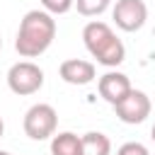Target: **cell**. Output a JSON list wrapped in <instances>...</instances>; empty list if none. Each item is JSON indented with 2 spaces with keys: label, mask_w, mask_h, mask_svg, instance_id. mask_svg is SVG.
I'll list each match as a JSON object with an SVG mask.
<instances>
[{
  "label": "cell",
  "mask_w": 155,
  "mask_h": 155,
  "mask_svg": "<svg viewBox=\"0 0 155 155\" xmlns=\"http://www.w3.org/2000/svg\"><path fill=\"white\" fill-rule=\"evenodd\" d=\"M56 39V19L46 10H29L17 29L15 51L22 58H36L41 56Z\"/></svg>",
  "instance_id": "obj_1"
},
{
  "label": "cell",
  "mask_w": 155,
  "mask_h": 155,
  "mask_svg": "<svg viewBox=\"0 0 155 155\" xmlns=\"http://www.w3.org/2000/svg\"><path fill=\"white\" fill-rule=\"evenodd\" d=\"M82 41H85V48L90 51V56L107 68H116L126 58L124 41L114 34V29L107 22H99V19L87 22L82 29Z\"/></svg>",
  "instance_id": "obj_2"
},
{
  "label": "cell",
  "mask_w": 155,
  "mask_h": 155,
  "mask_svg": "<svg viewBox=\"0 0 155 155\" xmlns=\"http://www.w3.org/2000/svg\"><path fill=\"white\" fill-rule=\"evenodd\" d=\"M24 133L31 138V140H46L56 133V126H58V114L51 104H34L27 109L24 114Z\"/></svg>",
  "instance_id": "obj_3"
},
{
  "label": "cell",
  "mask_w": 155,
  "mask_h": 155,
  "mask_svg": "<svg viewBox=\"0 0 155 155\" xmlns=\"http://www.w3.org/2000/svg\"><path fill=\"white\" fill-rule=\"evenodd\" d=\"M7 85L15 94L27 97L44 87V70L31 61H17L7 70Z\"/></svg>",
  "instance_id": "obj_4"
},
{
  "label": "cell",
  "mask_w": 155,
  "mask_h": 155,
  "mask_svg": "<svg viewBox=\"0 0 155 155\" xmlns=\"http://www.w3.org/2000/svg\"><path fill=\"white\" fill-rule=\"evenodd\" d=\"M150 97L140 90H131L119 104H114V114L124 121V124H143L150 116Z\"/></svg>",
  "instance_id": "obj_5"
},
{
  "label": "cell",
  "mask_w": 155,
  "mask_h": 155,
  "mask_svg": "<svg viewBox=\"0 0 155 155\" xmlns=\"http://www.w3.org/2000/svg\"><path fill=\"white\" fill-rule=\"evenodd\" d=\"M111 19L124 31H138L148 19V7L143 0H116Z\"/></svg>",
  "instance_id": "obj_6"
},
{
  "label": "cell",
  "mask_w": 155,
  "mask_h": 155,
  "mask_svg": "<svg viewBox=\"0 0 155 155\" xmlns=\"http://www.w3.org/2000/svg\"><path fill=\"white\" fill-rule=\"evenodd\" d=\"M97 90H99V97L114 107V104H119L133 87H131L128 75H124V73H119V70H109V73H104V75L99 78Z\"/></svg>",
  "instance_id": "obj_7"
},
{
  "label": "cell",
  "mask_w": 155,
  "mask_h": 155,
  "mask_svg": "<svg viewBox=\"0 0 155 155\" xmlns=\"http://www.w3.org/2000/svg\"><path fill=\"white\" fill-rule=\"evenodd\" d=\"M94 63L82 61V58H68L58 65V75L68 85H90L94 80Z\"/></svg>",
  "instance_id": "obj_8"
},
{
  "label": "cell",
  "mask_w": 155,
  "mask_h": 155,
  "mask_svg": "<svg viewBox=\"0 0 155 155\" xmlns=\"http://www.w3.org/2000/svg\"><path fill=\"white\" fill-rule=\"evenodd\" d=\"M80 155H111V140L109 136L99 131H90L80 136Z\"/></svg>",
  "instance_id": "obj_9"
},
{
  "label": "cell",
  "mask_w": 155,
  "mask_h": 155,
  "mask_svg": "<svg viewBox=\"0 0 155 155\" xmlns=\"http://www.w3.org/2000/svg\"><path fill=\"white\" fill-rule=\"evenodd\" d=\"M51 155H80V136L73 131L51 136Z\"/></svg>",
  "instance_id": "obj_10"
},
{
  "label": "cell",
  "mask_w": 155,
  "mask_h": 155,
  "mask_svg": "<svg viewBox=\"0 0 155 155\" xmlns=\"http://www.w3.org/2000/svg\"><path fill=\"white\" fill-rule=\"evenodd\" d=\"M109 5H111V0H75V7L82 17H97Z\"/></svg>",
  "instance_id": "obj_11"
},
{
  "label": "cell",
  "mask_w": 155,
  "mask_h": 155,
  "mask_svg": "<svg viewBox=\"0 0 155 155\" xmlns=\"http://www.w3.org/2000/svg\"><path fill=\"white\" fill-rule=\"evenodd\" d=\"M73 5H75V0H41V7L51 15H65V12H70Z\"/></svg>",
  "instance_id": "obj_12"
},
{
  "label": "cell",
  "mask_w": 155,
  "mask_h": 155,
  "mask_svg": "<svg viewBox=\"0 0 155 155\" xmlns=\"http://www.w3.org/2000/svg\"><path fill=\"white\" fill-rule=\"evenodd\" d=\"M116 155H150V150L143 143H138V140H128V143H124L116 150Z\"/></svg>",
  "instance_id": "obj_13"
},
{
  "label": "cell",
  "mask_w": 155,
  "mask_h": 155,
  "mask_svg": "<svg viewBox=\"0 0 155 155\" xmlns=\"http://www.w3.org/2000/svg\"><path fill=\"white\" fill-rule=\"evenodd\" d=\"M150 138H153V143H155V124H153V128H150Z\"/></svg>",
  "instance_id": "obj_14"
},
{
  "label": "cell",
  "mask_w": 155,
  "mask_h": 155,
  "mask_svg": "<svg viewBox=\"0 0 155 155\" xmlns=\"http://www.w3.org/2000/svg\"><path fill=\"white\" fill-rule=\"evenodd\" d=\"M2 131H5V124H2V119H0V136H2Z\"/></svg>",
  "instance_id": "obj_15"
},
{
  "label": "cell",
  "mask_w": 155,
  "mask_h": 155,
  "mask_svg": "<svg viewBox=\"0 0 155 155\" xmlns=\"http://www.w3.org/2000/svg\"><path fill=\"white\" fill-rule=\"evenodd\" d=\"M0 155H10V153H7V150H0Z\"/></svg>",
  "instance_id": "obj_16"
},
{
  "label": "cell",
  "mask_w": 155,
  "mask_h": 155,
  "mask_svg": "<svg viewBox=\"0 0 155 155\" xmlns=\"http://www.w3.org/2000/svg\"><path fill=\"white\" fill-rule=\"evenodd\" d=\"M0 48H2V39H0Z\"/></svg>",
  "instance_id": "obj_17"
}]
</instances>
